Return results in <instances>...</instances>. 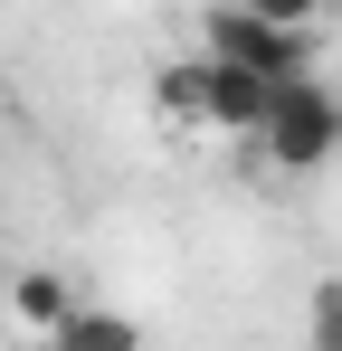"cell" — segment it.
Wrapping results in <instances>:
<instances>
[{"label": "cell", "instance_id": "5b68a950", "mask_svg": "<svg viewBox=\"0 0 342 351\" xmlns=\"http://www.w3.org/2000/svg\"><path fill=\"white\" fill-rule=\"evenodd\" d=\"M152 114L209 123V58H200V66H162V76H152Z\"/></svg>", "mask_w": 342, "mask_h": 351}, {"label": "cell", "instance_id": "ba28073f", "mask_svg": "<svg viewBox=\"0 0 342 351\" xmlns=\"http://www.w3.org/2000/svg\"><path fill=\"white\" fill-rule=\"evenodd\" d=\"M257 10H266V19H295V29L314 19V0H257Z\"/></svg>", "mask_w": 342, "mask_h": 351}, {"label": "cell", "instance_id": "52a82bcc", "mask_svg": "<svg viewBox=\"0 0 342 351\" xmlns=\"http://www.w3.org/2000/svg\"><path fill=\"white\" fill-rule=\"evenodd\" d=\"M304 332L323 351H342V285H314V304H304Z\"/></svg>", "mask_w": 342, "mask_h": 351}, {"label": "cell", "instance_id": "3957f363", "mask_svg": "<svg viewBox=\"0 0 342 351\" xmlns=\"http://www.w3.org/2000/svg\"><path fill=\"white\" fill-rule=\"evenodd\" d=\"M276 95H285V76L209 58V123H219V133H266V123H276Z\"/></svg>", "mask_w": 342, "mask_h": 351}, {"label": "cell", "instance_id": "8992f818", "mask_svg": "<svg viewBox=\"0 0 342 351\" xmlns=\"http://www.w3.org/2000/svg\"><path fill=\"white\" fill-rule=\"evenodd\" d=\"M57 342H67V351H133V342H143V323H133V313H67Z\"/></svg>", "mask_w": 342, "mask_h": 351}, {"label": "cell", "instance_id": "7a4b0ae2", "mask_svg": "<svg viewBox=\"0 0 342 351\" xmlns=\"http://www.w3.org/2000/svg\"><path fill=\"white\" fill-rule=\"evenodd\" d=\"M257 143H266L276 171H323V162L342 152V95H333V86H314V76H285L276 123H266Z\"/></svg>", "mask_w": 342, "mask_h": 351}, {"label": "cell", "instance_id": "277c9868", "mask_svg": "<svg viewBox=\"0 0 342 351\" xmlns=\"http://www.w3.org/2000/svg\"><path fill=\"white\" fill-rule=\"evenodd\" d=\"M67 276H48V266H29V276H10V323L19 332H38V342H57L67 332Z\"/></svg>", "mask_w": 342, "mask_h": 351}, {"label": "cell", "instance_id": "6da1fadb", "mask_svg": "<svg viewBox=\"0 0 342 351\" xmlns=\"http://www.w3.org/2000/svg\"><path fill=\"white\" fill-rule=\"evenodd\" d=\"M200 48H209V58H238V66H266V76H314V29L266 19L257 0H228V10H209Z\"/></svg>", "mask_w": 342, "mask_h": 351}]
</instances>
